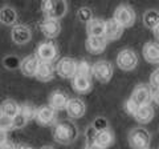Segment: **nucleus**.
Listing matches in <instances>:
<instances>
[{"label": "nucleus", "mask_w": 159, "mask_h": 149, "mask_svg": "<svg viewBox=\"0 0 159 149\" xmlns=\"http://www.w3.org/2000/svg\"><path fill=\"white\" fill-rule=\"evenodd\" d=\"M53 138L58 144L69 145L76 141L78 136V129L70 120H62L54 124L53 127Z\"/></svg>", "instance_id": "1"}, {"label": "nucleus", "mask_w": 159, "mask_h": 149, "mask_svg": "<svg viewBox=\"0 0 159 149\" xmlns=\"http://www.w3.org/2000/svg\"><path fill=\"white\" fill-rule=\"evenodd\" d=\"M41 12L44 17L60 20L68 12L66 0H41Z\"/></svg>", "instance_id": "2"}, {"label": "nucleus", "mask_w": 159, "mask_h": 149, "mask_svg": "<svg viewBox=\"0 0 159 149\" xmlns=\"http://www.w3.org/2000/svg\"><path fill=\"white\" fill-rule=\"evenodd\" d=\"M129 145L131 149H150L151 135L145 128H134L129 133Z\"/></svg>", "instance_id": "3"}, {"label": "nucleus", "mask_w": 159, "mask_h": 149, "mask_svg": "<svg viewBox=\"0 0 159 149\" xmlns=\"http://www.w3.org/2000/svg\"><path fill=\"white\" fill-rule=\"evenodd\" d=\"M113 19L121 24L123 28H130L135 24L137 13L134 11V8L129 4H119L113 13Z\"/></svg>", "instance_id": "4"}, {"label": "nucleus", "mask_w": 159, "mask_h": 149, "mask_svg": "<svg viewBox=\"0 0 159 149\" xmlns=\"http://www.w3.org/2000/svg\"><path fill=\"white\" fill-rule=\"evenodd\" d=\"M114 73L113 64L107 60H98L92 65V74L97 81L106 84L111 80Z\"/></svg>", "instance_id": "5"}, {"label": "nucleus", "mask_w": 159, "mask_h": 149, "mask_svg": "<svg viewBox=\"0 0 159 149\" xmlns=\"http://www.w3.org/2000/svg\"><path fill=\"white\" fill-rule=\"evenodd\" d=\"M34 56L37 57V60L40 63H49L52 64L54 60H57L58 57V49L56 47V44L52 41H43L41 44H39V47L36 48Z\"/></svg>", "instance_id": "6"}, {"label": "nucleus", "mask_w": 159, "mask_h": 149, "mask_svg": "<svg viewBox=\"0 0 159 149\" xmlns=\"http://www.w3.org/2000/svg\"><path fill=\"white\" fill-rule=\"evenodd\" d=\"M116 63L119 69H122L125 72H130V71H134L138 65V56L133 49L125 48L118 52Z\"/></svg>", "instance_id": "7"}, {"label": "nucleus", "mask_w": 159, "mask_h": 149, "mask_svg": "<svg viewBox=\"0 0 159 149\" xmlns=\"http://www.w3.org/2000/svg\"><path fill=\"white\" fill-rule=\"evenodd\" d=\"M152 88L150 87V84H138V85L134 88V91L131 92L130 99L138 104L139 107L142 105H147V104L152 103Z\"/></svg>", "instance_id": "8"}, {"label": "nucleus", "mask_w": 159, "mask_h": 149, "mask_svg": "<svg viewBox=\"0 0 159 149\" xmlns=\"http://www.w3.org/2000/svg\"><path fill=\"white\" fill-rule=\"evenodd\" d=\"M57 120V111L53 109L51 105H41L36 109V113H34V121H36L39 125L43 127H51L53 125Z\"/></svg>", "instance_id": "9"}, {"label": "nucleus", "mask_w": 159, "mask_h": 149, "mask_svg": "<svg viewBox=\"0 0 159 149\" xmlns=\"http://www.w3.org/2000/svg\"><path fill=\"white\" fill-rule=\"evenodd\" d=\"M78 61L72 57H62L56 64V73L62 79H73L77 74Z\"/></svg>", "instance_id": "10"}, {"label": "nucleus", "mask_w": 159, "mask_h": 149, "mask_svg": "<svg viewBox=\"0 0 159 149\" xmlns=\"http://www.w3.org/2000/svg\"><path fill=\"white\" fill-rule=\"evenodd\" d=\"M36 107L32 103H24L20 105V112L17 113L16 117H13V123H15V129L23 128L27 124L34 118V113H36Z\"/></svg>", "instance_id": "11"}, {"label": "nucleus", "mask_w": 159, "mask_h": 149, "mask_svg": "<svg viewBox=\"0 0 159 149\" xmlns=\"http://www.w3.org/2000/svg\"><path fill=\"white\" fill-rule=\"evenodd\" d=\"M11 39L17 46H25L32 39L31 28L25 26V24H16V26H13L11 31Z\"/></svg>", "instance_id": "12"}, {"label": "nucleus", "mask_w": 159, "mask_h": 149, "mask_svg": "<svg viewBox=\"0 0 159 149\" xmlns=\"http://www.w3.org/2000/svg\"><path fill=\"white\" fill-rule=\"evenodd\" d=\"M65 112L70 120H77V118H81L86 113V104H85V101L78 97L69 99Z\"/></svg>", "instance_id": "13"}, {"label": "nucleus", "mask_w": 159, "mask_h": 149, "mask_svg": "<svg viewBox=\"0 0 159 149\" xmlns=\"http://www.w3.org/2000/svg\"><path fill=\"white\" fill-rule=\"evenodd\" d=\"M40 31L47 39H56L61 33V23L56 19L44 17L40 23Z\"/></svg>", "instance_id": "14"}, {"label": "nucleus", "mask_w": 159, "mask_h": 149, "mask_svg": "<svg viewBox=\"0 0 159 149\" xmlns=\"http://www.w3.org/2000/svg\"><path fill=\"white\" fill-rule=\"evenodd\" d=\"M143 59L152 65H159V43L147 41L142 48Z\"/></svg>", "instance_id": "15"}, {"label": "nucleus", "mask_w": 159, "mask_h": 149, "mask_svg": "<svg viewBox=\"0 0 159 149\" xmlns=\"http://www.w3.org/2000/svg\"><path fill=\"white\" fill-rule=\"evenodd\" d=\"M39 64H40V61L37 60V57L34 56V55L27 56L19 64L20 72L27 77H34L36 76V72H37V68H39Z\"/></svg>", "instance_id": "16"}, {"label": "nucleus", "mask_w": 159, "mask_h": 149, "mask_svg": "<svg viewBox=\"0 0 159 149\" xmlns=\"http://www.w3.org/2000/svg\"><path fill=\"white\" fill-rule=\"evenodd\" d=\"M107 40L105 36H98V37H92L88 36L85 40V48L90 55H99L102 53L107 47Z\"/></svg>", "instance_id": "17"}, {"label": "nucleus", "mask_w": 159, "mask_h": 149, "mask_svg": "<svg viewBox=\"0 0 159 149\" xmlns=\"http://www.w3.org/2000/svg\"><path fill=\"white\" fill-rule=\"evenodd\" d=\"M72 87L74 89V92L80 93V95H86L93 89V83L90 76H80L76 74L72 79Z\"/></svg>", "instance_id": "18"}, {"label": "nucleus", "mask_w": 159, "mask_h": 149, "mask_svg": "<svg viewBox=\"0 0 159 149\" xmlns=\"http://www.w3.org/2000/svg\"><path fill=\"white\" fill-rule=\"evenodd\" d=\"M93 142L106 149L114 144V133L109 128L97 129V132L93 136Z\"/></svg>", "instance_id": "19"}, {"label": "nucleus", "mask_w": 159, "mask_h": 149, "mask_svg": "<svg viewBox=\"0 0 159 149\" xmlns=\"http://www.w3.org/2000/svg\"><path fill=\"white\" fill-rule=\"evenodd\" d=\"M123 29L125 28L111 17V19H109V20H106V28H105V35H103V36H105L107 41H116L122 37Z\"/></svg>", "instance_id": "20"}, {"label": "nucleus", "mask_w": 159, "mask_h": 149, "mask_svg": "<svg viewBox=\"0 0 159 149\" xmlns=\"http://www.w3.org/2000/svg\"><path fill=\"white\" fill-rule=\"evenodd\" d=\"M105 28H106V20L98 17H93L90 22L86 23V33L88 36L92 37H98L105 35Z\"/></svg>", "instance_id": "21"}, {"label": "nucleus", "mask_w": 159, "mask_h": 149, "mask_svg": "<svg viewBox=\"0 0 159 149\" xmlns=\"http://www.w3.org/2000/svg\"><path fill=\"white\" fill-rule=\"evenodd\" d=\"M69 101V99L66 96V93H64L62 91H53L48 97V103L53 109L56 111H64L66 108V104Z\"/></svg>", "instance_id": "22"}, {"label": "nucleus", "mask_w": 159, "mask_h": 149, "mask_svg": "<svg viewBox=\"0 0 159 149\" xmlns=\"http://www.w3.org/2000/svg\"><path fill=\"white\" fill-rule=\"evenodd\" d=\"M17 23V12L11 6H4L0 8V24L3 26H16Z\"/></svg>", "instance_id": "23"}, {"label": "nucleus", "mask_w": 159, "mask_h": 149, "mask_svg": "<svg viewBox=\"0 0 159 149\" xmlns=\"http://www.w3.org/2000/svg\"><path fill=\"white\" fill-rule=\"evenodd\" d=\"M154 116H155V109L151 104H147V105H142L138 108L137 113L134 115V118L139 124H148L151 123Z\"/></svg>", "instance_id": "24"}, {"label": "nucleus", "mask_w": 159, "mask_h": 149, "mask_svg": "<svg viewBox=\"0 0 159 149\" xmlns=\"http://www.w3.org/2000/svg\"><path fill=\"white\" fill-rule=\"evenodd\" d=\"M54 72H56V68H53L52 64L40 63L39 68H37V72H36V76L34 77H36L39 81H41V83H48V81L53 80Z\"/></svg>", "instance_id": "25"}, {"label": "nucleus", "mask_w": 159, "mask_h": 149, "mask_svg": "<svg viewBox=\"0 0 159 149\" xmlns=\"http://www.w3.org/2000/svg\"><path fill=\"white\" fill-rule=\"evenodd\" d=\"M0 112L9 117H16L20 112V104L13 99H6L0 104Z\"/></svg>", "instance_id": "26"}, {"label": "nucleus", "mask_w": 159, "mask_h": 149, "mask_svg": "<svg viewBox=\"0 0 159 149\" xmlns=\"http://www.w3.org/2000/svg\"><path fill=\"white\" fill-rule=\"evenodd\" d=\"M142 20H143V26L152 31V29L159 24V11L152 9V8L147 9V11L143 13Z\"/></svg>", "instance_id": "27"}, {"label": "nucleus", "mask_w": 159, "mask_h": 149, "mask_svg": "<svg viewBox=\"0 0 159 149\" xmlns=\"http://www.w3.org/2000/svg\"><path fill=\"white\" fill-rule=\"evenodd\" d=\"M0 129H3V131H6V132L11 131V129H15L13 117H9L0 112Z\"/></svg>", "instance_id": "28"}, {"label": "nucleus", "mask_w": 159, "mask_h": 149, "mask_svg": "<svg viewBox=\"0 0 159 149\" xmlns=\"http://www.w3.org/2000/svg\"><path fill=\"white\" fill-rule=\"evenodd\" d=\"M77 74H80V76H92V65L86 60L78 61Z\"/></svg>", "instance_id": "29"}, {"label": "nucleus", "mask_w": 159, "mask_h": 149, "mask_svg": "<svg viewBox=\"0 0 159 149\" xmlns=\"http://www.w3.org/2000/svg\"><path fill=\"white\" fill-rule=\"evenodd\" d=\"M77 17H78V20H81V22H84V23L90 22L92 19H93L92 9H90V8H88V7L80 8V9H78V12H77Z\"/></svg>", "instance_id": "30"}, {"label": "nucleus", "mask_w": 159, "mask_h": 149, "mask_svg": "<svg viewBox=\"0 0 159 149\" xmlns=\"http://www.w3.org/2000/svg\"><path fill=\"white\" fill-rule=\"evenodd\" d=\"M138 108H139V105H138V104L134 103L130 97H129L127 100H126V103H125V111H126L130 116H133V117H134V115H135L137 111H138Z\"/></svg>", "instance_id": "31"}, {"label": "nucleus", "mask_w": 159, "mask_h": 149, "mask_svg": "<svg viewBox=\"0 0 159 149\" xmlns=\"http://www.w3.org/2000/svg\"><path fill=\"white\" fill-rule=\"evenodd\" d=\"M148 84L152 88V91H157L159 89V68H157L151 74H150V80H148Z\"/></svg>", "instance_id": "32"}, {"label": "nucleus", "mask_w": 159, "mask_h": 149, "mask_svg": "<svg viewBox=\"0 0 159 149\" xmlns=\"http://www.w3.org/2000/svg\"><path fill=\"white\" fill-rule=\"evenodd\" d=\"M0 149H16V145L12 141H6L3 145H0Z\"/></svg>", "instance_id": "33"}, {"label": "nucleus", "mask_w": 159, "mask_h": 149, "mask_svg": "<svg viewBox=\"0 0 159 149\" xmlns=\"http://www.w3.org/2000/svg\"><path fill=\"white\" fill-rule=\"evenodd\" d=\"M6 141H8V136H7V132L0 129V145H3Z\"/></svg>", "instance_id": "34"}, {"label": "nucleus", "mask_w": 159, "mask_h": 149, "mask_svg": "<svg viewBox=\"0 0 159 149\" xmlns=\"http://www.w3.org/2000/svg\"><path fill=\"white\" fill-rule=\"evenodd\" d=\"M152 103H155V105L159 107V89L152 92Z\"/></svg>", "instance_id": "35"}, {"label": "nucleus", "mask_w": 159, "mask_h": 149, "mask_svg": "<svg viewBox=\"0 0 159 149\" xmlns=\"http://www.w3.org/2000/svg\"><path fill=\"white\" fill-rule=\"evenodd\" d=\"M85 149H105V148H102V147L97 145V144L92 142V144H89V145H86V148H85Z\"/></svg>", "instance_id": "36"}, {"label": "nucleus", "mask_w": 159, "mask_h": 149, "mask_svg": "<svg viewBox=\"0 0 159 149\" xmlns=\"http://www.w3.org/2000/svg\"><path fill=\"white\" fill-rule=\"evenodd\" d=\"M152 35H154V37H155L157 40L159 41V24H158V26H157L155 28L152 29Z\"/></svg>", "instance_id": "37"}, {"label": "nucleus", "mask_w": 159, "mask_h": 149, "mask_svg": "<svg viewBox=\"0 0 159 149\" xmlns=\"http://www.w3.org/2000/svg\"><path fill=\"white\" fill-rule=\"evenodd\" d=\"M16 149H33V148L25 145V144H19V145H16Z\"/></svg>", "instance_id": "38"}, {"label": "nucleus", "mask_w": 159, "mask_h": 149, "mask_svg": "<svg viewBox=\"0 0 159 149\" xmlns=\"http://www.w3.org/2000/svg\"><path fill=\"white\" fill-rule=\"evenodd\" d=\"M40 149H54L52 145H44V147H41Z\"/></svg>", "instance_id": "39"}, {"label": "nucleus", "mask_w": 159, "mask_h": 149, "mask_svg": "<svg viewBox=\"0 0 159 149\" xmlns=\"http://www.w3.org/2000/svg\"><path fill=\"white\" fill-rule=\"evenodd\" d=\"M158 149H159V147H158Z\"/></svg>", "instance_id": "40"}]
</instances>
